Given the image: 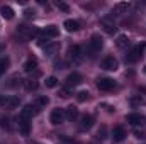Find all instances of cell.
I'll use <instances>...</instances> for the list:
<instances>
[{"label": "cell", "mask_w": 146, "mask_h": 144, "mask_svg": "<svg viewBox=\"0 0 146 144\" xmlns=\"http://www.w3.org/2000/svg\"><path fill=\"white\" fill-rule=\"evenodd\" d=\"M36 66H37V59L34 58V56H31V58H27V61L24 63V71H26V73L34 71V70H36Z\"/></svg>", "instance_id": "9a60e30c"}, {"label": "cell", "mask_w": 146, "mask_h": 144, "mask_svg": "<svg viewBox=\"0 0 146 144\" xmlns=\"http://www.w3.org/2000/svg\"><path fill=\"white\" fill-rule=\"evenodd\" d=\"M124 137H126V131H124L121 126L114 127V131H112V139H114L115 143H121V141H124Z\"/></svg>", "instance_id": "7c38bea8"}, {"label": "cell", "mask_w": 146, "mask_h": 144, "mask_svg": "<svg viewBox=\"0 0 146 144\" xmlns=\"http://www.w3.org/2000/svg\"><path fill=\"white\" fill-rule=\"evenodd\" d=\"M7 68H9V59L7 58H0V76L7 71Z\"/></svg>", "instance_id": "cb8c5ba5"}, {"label": "cell", "mask_w": 146, "mask_h": 144, "mask_svg": "<svg viewBox=\"0 0 146 144\" xmlns=\"http://www.w3.org/2000/svg\"><path fill=\"white\" fill-rule=\"evenodd\" d=\"M7 100H9V97L0 95V107H5V105H7Z\"/></svg>", "instance_id": "d6a6232c"}, {"label": "cell", "mask_w": 146, "mask_h": 144, "mask_svg": "<svg viewBox=\"0 0 146 144\" xmlns=\"http://www.w3.org/2000/svg\"><path fill=\"white\" fill-rule=\"evenodd\" d=\"M115 87V81L112 78H99L97 80V88L102 90V92H109Z\"/></svg>", "instance_id": "3957f363"}, {"label": "cell", "mask_w": 146, "mask_h": 144, "mask_svg": "<svg viewBox=\"0 0 146 144\" xmlns=\"http://www.w3.org/2000/svg\"><path fill=\"white\" fill-rule=\"evenodd\" d=\"M126 120H127L129 124H133V126H143L146 122V119L141 114H129V115L126 117Z\"/></svg>", "instance_id": "52a82bcc"}, {"label": "cell", "mask_w": 146, "mask_h": 144, "mask_svg": "<svg viewBox=\"0 0 146 144\" xmlns=\"http://www.w3.org/2000/svg\"><path fill=\"white\" fill-rule=\"evenodd\" d=\"M17 120H19V131H21V134L22 136H29V120H22L19 117H17Z\"/></svg>", "instance_id": "d6986e66"}, {"label": "cell", "mask_w": 146, "mask_h": 144, "mask_svg": "<svg viewBox=\"0 0 146 144\" xmlns=\"http://www.w3.org/2000/svg\"><path fill=\"white\" fill-rule=\"evenodd\" d=\"M102 46H104V42H102V37L100 36H92L90 39V49H92V53H99L100 49H102Z\"/></svg>", "instance_id": "9c48e42d"}, {"label": "cell", "mask_w": 146, "mask_h": 144, "mask_svg": "<svg viewBox=\"0 0 146 144\" xmlns=\"http://www.w3.org/2000/svg\"><path fill=\"white\" fill-rule=\"evenodd\" d=\"M127 44H129V39H127V36H124V34L117 36V41H115V46H117L119 49H124V48H126Z\"/></svg>", "instance_id": "44dd1931"}, {"label": "cell", "mask_w": 146, "mask_h": 144, "mask_svg": "<svg viewBox=\"0 0 146 144\" xmlns=\"http://www.w3.org/2000/svg\"><path fill=\"white\" fill-rule=\"evenodd\" d=\"M0 127L5 129V131L10 129V124H9V119H7V117H2V119H0Z\"/></svg>", "instance_id": "83f0119b"}, {"label": "cell", "mask_w": 146, "mask_h": 144, "mask_svg": "<svg viewBox=\"0 0 146 144\" xmlns=\"http://www.w3.org/2000/svg\"><path fill=\"white\" fill-rule=\"evenodd\" d=\"M58 34H60V29L56 27V26H46L44 29H42V37H58Z\"/></svg>", "instance_id": "8fae6325"}, {"label": "cell", "mask_w": 146, "mask_h": 144, "mask_svg": "<svg viewBox=\"0 0 146 144\" xmlns=\"http://www.w3.org/2000/svg\"><path fill=\"white\" fill-rule=\"evenodd\" d=\"M56 5H58V9H61L63 12H68V10H70V7H68L66 3H63V2H58Z\"/></svg>", "instance_id": "f546056e"}, {"label": "cell", "mask_w": 146, "mask_h": 144, "mask_svg": "<svg viewBox=\"0 0 146 144\" xmlns=\"http://www.w3.org/2000/svg\"><path fill=\"white\" fill-rule=\"evenodd\" d=\"M102 68L107 70V71H115L119 68V61L114 56H106L104 61H102Z\"/></svg>", "instance_id": "277c9868"}, {"label": "cell", "mask_w": 146, "mask_h": 144, "mask_svg": "<svg viewBox=\"0 0 146 144\" xmlns=\"http://www.w3.org/2000/svg\"><path fill=\"white\" fill-rule=\"evenodd\" d=\"M0 14H2V17L7 19V20L14 19V10H12V7H9V5H3V7L0 9Z\"/></svg>", "instance_id": "ac0fdd59"}, {"label": "cell", "mask_w": 146, "mask_h": 144, "mask_svg": "<svg viewBox=\"0 0 146 144\" xmlns=\"http://www.w3.org/2000/svg\"><path fill=\"white\" fill-rule=\"evenodd\" d=\"M65 117H66L68 120H75V119L78 117V108L73 107V105H70V107L65 110Z\"/></svg>", "instance_id": "ffe728a7"}, {"label": "cell", "mask_w": 146, "mask_h": 144, "mask_svg": "<svg viewBox=\"0 0 146 144\" xmlns=\"http://www.w3.org/2000/svg\"><path fill=\"white\" fill-rule=\"evenodd\" d=\"M17 34H19V37H22L24 41H29V39H33V37H36L39 34V29L34 27V26L22 24V26L17 27Z\"/></svg>", "instance_id": "6da1fadb"}, {"label": "cell", "mask_w": 146, "mask_h": 144, "mask_svg": "<svg viewBox=\"0 0 146 144\" xmlns=\"http://www.w3.org/2000/svg\"><path fill=\"white\" fill-rule=\"evenodd\" d=\"M19 104H21V100H19V97H9V100H7V108H17L19 107Z\"/></svg>", "instance_id": "7402d4cb"}, {"label": "cell", "mask_w": 146, "mask_h": 144, "mask_svg": "<svg viewBox=\"0 0 146 144\" xmlns=\"http://www.w3.org/2000/svg\"><path fill=\"white\" fill-rule=\"evenodd\" d=\"M141 104H143V98H141V97H133V98H131V105H133V107H138V105H141Z\"/></svg>", "instance_id": "f1b7e54d"}, {"label": "cell", "mask_w": 146, "mask_h": 144, "mask_svg": "<svg viewBox=\"0 0 146 144\" xmlns=\"http://www.w3.org/2000/svg\"><path fill=\"white\" fill-rule=\"evenodd\" d=\"M129 9H131V3L129 2H119V3L114 5V12L115 14H126Z\"/></svg>", "instance_id": "5bb4252c"}, {"label": "cell", "mask_w": 146, "mask_h": 144, "mask_svg": "<svg viewBox=\"0 0 146 144\" xmlns=\"http://www.w3.org/2000/svg\"><path fill=\"white\" fill-rule=\"evenodd\" d=\"M24 85H26V88H27L29 92H33V90H36L37 88V81H34V80H26Z\"/></svg>", "instance_id": "d4e9b609"}, {"label": "cell", "mask_w": 146, "mask_h": 144, "mask_svg": "<svg viewBox=\"0 0 146 144\" xmlns=\"http://www.w3.org/2000/svg\"><path fill=\"white\" fill-rule=\"evenodd\" d=\"M44 83H46L48 88H56V87H58V78H56V76H48Z\"/></svg>", "instance_id": "603a6c76"}, {"label": "cell", "mask_w": 146, "mask_h": 144, "mask_svg": "<svg viewBox=\"0 0 146 144\" xmlns=\"http://www.w3.org/2000/svg\"><path fill=\"white\" fill-rule=\"evenodd\" d=\"M68 58L75 61V63H78L80 59H82V51H80V46H70V49H68Z\"/></svg>", "instance_id": "30bf717a"}, {"label": "cell", "mask_w": 146, "mask_h": 144, "mask_svg": "<svg viewBox=\"0 0 146 144\" xmlns=\"http://www.w3.org/2000/svg\"><path fill=\"white\" fill-rule=\"evenodd\" d=\"M80 81H82V76H80L78 73H72V75H68V76H66L65 85H66V88H73V87H76Z\"/></svg>", "instance_id": "ba28073f"}, {"label": "cell", "mask_w": 146, "mask_h": 144, "mask_svg": "<svg viewBox=\"0 0 146 144\" xmlns=\"http://www.w3.org/2000/svg\"><path fill=\"white\" fill-rule=\"evenodd\" d=\"M76 100H78V102H85V100H88V92H85V90L78 92V93H76Z\"/></svg>", "instance_id": "484cf974"}, {"label": "cell", "mask_w": 146, "mask_h": 144, "mask_svg": "<svg viewBox=\"0 0 146 144\" xmlns=\"http://www.w3.org/2000/svg\"><path fill=\"white\" fill-rule=\"evenodd\" d=\"M99 137H100V139H104V137H106V127H102V129L99 131Z\"/></svg>", "instance_id": "e575fe53"}, {"label": "cell", "mask_w": 146, "mask_h": 144, "mask_svg": "<svg viewBox=\"0 0 146 144\" xmlns=\"http://www.w3.org/2000/svg\"><path fill=\"white\" fill-rule=\"evenodd\" d=\"M31 117H33V105H26V107L21 110L19 119H22V120H29Z\"/></svg>", "instance_id": "e0dca14e"}, {"label": "cell", "mask_w": 146, "mask_h": 144, "mask_svg": "<svg viewBox=\"0 0 146 144\" xmlns=\"http://www.w3.org/2000/svg\"><path fill=\"white\" fill-rule=\"evenodd\" d=\"M61 97H65V98H66V97H70V88H66V87H65V88L61 90Z\"/></svg>", "instance_id": "836d02e7"}, {"label": "cell", "mask_w": 146, "mask_h": 144, "mask_svg": "<svg viewBox=\"0 0 146 144\" xmlns=\"http://www.w3.org/2000/svg\"><path fill=\"white\" fill-rule=\"evenodd\" d=\"M92 126H94V115L83 114L82 119H80V129H82V131H88Z\"/></svg>", "instance_id": "8992f818"}, {"label": "cell", "mask_w": 146, "mask_h": 144, "mask_svg": "<svg viewBox=\"0 0 146 144\" xmlns=\"http://www.w3.org/2000/svg\"><path fill=\"white\" fill-rule=\"evenodd\" d=\"M49 120H51L53 126L61 124V122L65 120V110H63V108H54V110L51 112V115H49Z\"/></svg>", "instance_id": "5b68a950"}, {"label": "cell", "mask_w": 146, "mask_h": 144, "mask_svg": "<svg viewBox=\"0 0 146 144\" xmlns=\"http://www.w3.org/2000/svg\"><path fill=\"white\" fill-rule=\"evenodd\" d=\"M56 44H49V46H46V53H49V54H53L54 51H56Z\"/></svg>", "instance_id": "4dcf8cb0"}, {"label": "cell", "mask_w": 146, "mask_h": 144, "mask_svg": "<svg viewBox=\"0 0 146 144\" xmlns=\"http://www.w3.org/2000/svg\"><path fill=\"white\" fill-rule=\"evenodd\" d=\"M24 15H26L27 19H31V17H34V10H31V9H26V10H24Z\"/></svg>", "instance_id": "1f68e13d"}, {"label": "cell", "mask_w": 146, "mask_h": 144, "mask_svg": "<svg viewBox=\"0 0 146 144\" xmlns=\"http://www.w3.org/2000/svg\"><path fill=\"white\" fill-rule=\"evenodd\" d=\"M146 44H139V46H136L127 56H126V63H134V61H138L141 56H143V51H145Z\"/></svg>", "instance_id": "7a4b0ae2"}, {"label": "cell", "mask_w": 146, "mask_h": 144, "mask_svg": "<svg viewBox=\"0 0 146 144\" xmlns=\"http://www.w3.org/2000/svg\"><path fill=\"white\" fill-rule=\"evenodd\" d=\"M48 104H49V98H48V97H44V95H42V97H39V98H37V102H36L37 107H46Z\"/></svg>", "instance_id": "4316f807"}, {"label": "cell", "mask_w": 146, "mask_h": 144, "mask_svg": "<svg viewBox=\"0 0 146 144\" xmlns=\"http://www.w3.org/2000/svg\"><path fill=\"white\" fill-rule=\"evenodd\" d=\"M100 26H102L104 32H107V34H114L115 32V26H114V22H110L109 19H102L100 20Z\"/></svg>", "instance_id": "4fadbf2b"}, {"label": "cell", "mask_w": 146, "mask_h": 144, "mask_svg": "<svg viewBox=\"0 0 146 144\" xmlns=\"http://www.w3.org/2000/svg\"><path fill=\"white\" fill-rule=\"evenodd\" d=\"M65 29L68 31V32H76L78 29H80V24L76 22V20H72V19H68V20H65Z\"/></svg>", "instance_id": "2e32d148"}]
</instances>
